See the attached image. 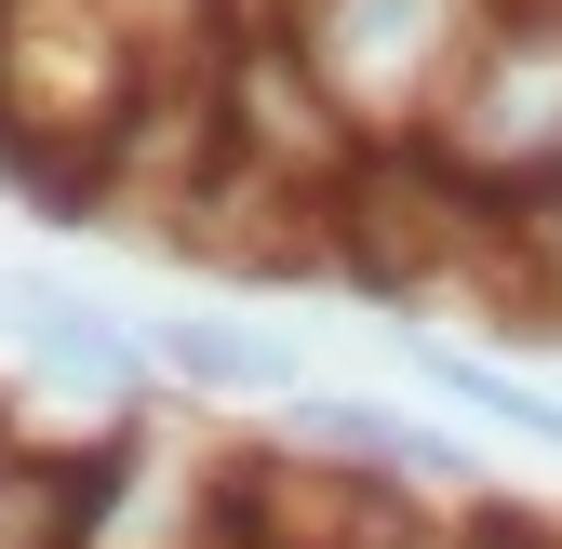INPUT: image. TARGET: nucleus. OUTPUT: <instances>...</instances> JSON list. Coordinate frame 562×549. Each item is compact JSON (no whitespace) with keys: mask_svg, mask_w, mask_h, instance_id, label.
I'll return each instance as SVG.
<instances>
[{"mask_svg":"<svg viewBox=\"0 0 562 549\" xmlns=\"http://www.w3.org/2000/svg\"><path fill=\"white\" fill-rule=\"evenodd\" d=\"M415 161L442 188H469L496 228H522L536 201H562V0H496V27H482L469 81L442 94Z\"/></svg>","mask_w":562,"mask_h":549,"instance_id":"1","label":"nucleus"},{"mask_svg":"<svg viewBox=\"0 0 562 549\" xmlns=\"http://www.w3.org/2000/svg\"><path fill=\"white\" fill-rule=\"evenodd\" d=\"M482 27H496V0H322V14L295 27V54L348 108L362 148H429V121L469 81Z\"/></svg>","mask_w":562,"mask_h":549,"instance_id":"2","label":"nucleus"},{"mask_svg":"<svg viewBox=\"0 0 562 549\" xmlns=\"http://www.w3.org/2000/svg\"><path fill=\"white\" fill-rule=\"evenodd\" d=\"M0 335H14V362L54 389V402H108V416H134L161 376H148V322L108 309L94 282H67V268L14 255L0 268Z\"/></svg>","mask_w":562,"mask_h":549,"instance_id":"3","label":"nucleus"},{"mask_svg":"<svg viewBox=\"0 0 562 549\" xmlns=\"http://www.w3.org/2000/svg\"><path fill=\"white\" fill-rule=\"evenodd\" d=\"M295 456L308 469H348V483H389V496H482V456L429 416H402L389 389H308L295 416Z\"/></svg>","mask_w":562,"mask_h":549,"instance_id":"4","label":"nucleus"},{"mask_svg":"<svg viewBox=\"0 0 562 549\" xmlns=\"http://www.w3.org/2000/svg\"><path fill=\"white\" fill-rule=\"evenodd\" d=\"M148 322V376L161 389H201V402H295L322 389L308 376V335L295 322H268V309H134Z\"/></svg>","mask_w":562,"mask_h":549,"instance_id":"5","label":"nucleus"},{"mask_svg":"<svg viewBox=\"0 0 562 549\" xmlns=\"http://www.w3.org/2000/svg\"><path fill=\"white\" fill-rule=\"evenodd\" d=\"M375 349H389L415 389H429V402L482 416L496 442L562 456V376H549V362H509V349H482V335H456V322H375Z\"/></svg>","mask_w":562,"mask_h":549,"instance_id":"6","label":"nucleus"},{"mask_svg":"<svg viewBox=\"0 0 562 549\" xmlns=\"http://www.w3.org/2000/svg\"><path fill=\"white\" fill-rule=\"evenodd\" d=\"M121 442H27L0 416V549H94L108 536V496H121Z\"/></svg>","mask_w":562,"mask_h":549,"instance_id":"7","label":"nucleus"},{"mask_svg":"<svg viewBox=\"0 0 562 549\" xmlns=\"http://www.w3.org/2000/svg\"><path fill=\"white\" fill-rule=\"evenodd\" d=\"M509 268H522V335L562 349V201H536V215L509 228Z\"/></svg>","mask_w":562,"mask_h":549,"instance_id":"8","label":"nucleus"},{"mask_svg":"<svg viewBox=\"0 0 562 549\" xmlns=\"http://www.w3.org/2000/svg\"><path fill=\"white\" fill-rule=\"evenodd\" d=\"M322 0H228V41H295Z\"/></svg>","mask_w":562,"mask_h":549,"instance_id":"9","label":"nucleus"},{"mask_svg":"<svg viewBox=\"0 0 562 549\" xmlns=\"http://www.w3.org/2000/svg\"><path fill=\"white\" fill-rule=\"evenodd\" d=\"M549 376H562V349H549Z\"/></svg>","mask_w":562,"mask_h":549,"instance_id":"10","label":"nucleus"}]
</instances>
